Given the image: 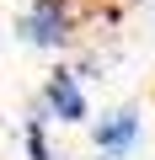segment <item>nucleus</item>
I'll return each instance as SVG.
<instances>
[{"label":"nucleus","instance_id":"nucleus-1","mask_svg":"<svg viewBox=\"0 0 155 160\" xmlns=\"http://www.w3.org/2000/svg\"><path fill=\"white\" fill-rule=\"evenodd\" d=\"M75 32H80L75 0H27V11H22V38H27L32 48H70Z\"/></svg>","mask_w":155,"mask_h":160},{"label":"nucleus","instance_id":"nucleus-4","mask_svg":"<svg viewBox=\"0 0 155 160\" xmlns=\"http://www.w3.org/2000/svg\"><path fill=\"white\" fill-rule=\"evenodd\" d=\"M43 128H48V107H38V112L27 118V128H22V144H27V155H32V160H54V155H48V133H43Z\"/></svg>","mask_w":155,"mask_h":160},{"label":"nucleus","instance_id":"nucleus-3","mask_svg":"<svg viewBox=\"0 0 155 160\" xmlns=\"http://www.w3.org/2000/svg\"><path fill=\"white\" fill-rule=\"evenodd\" d=\"M134 139H139V112H134V107H118L112 118L96 123V149H102V155H128Z\"/></svg>","mask_w":155,"mask_h":160},{"label":"nucleus","instance_id":"nucleus-2","mask_svg":"<svg viewBox=\"0 0 155 160\" xmlns=\"http://www.w3.org/2000/svg\"><path fill=\"white\" fill-rule=\"evenodd\" d=\"M43 107H48V118H59V123H86V91H80V69H54L48 80H43Z\"/></svg>","mask_w":155,"mask_h":160}]
</instances>
